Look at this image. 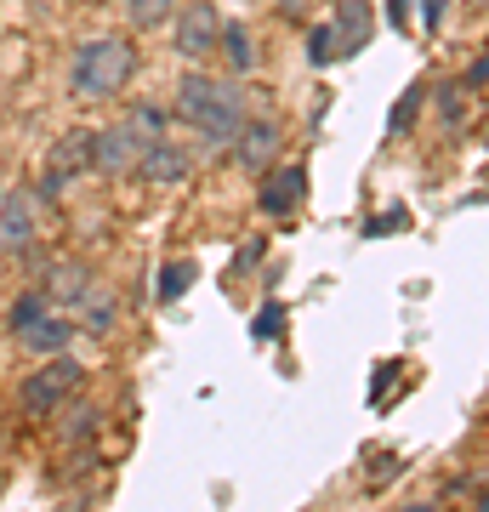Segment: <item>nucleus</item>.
<instances>
[{
	"instance_id": "cd10ccee",
	"label": "nucleus",
	"mask_w": 489,
	"mask_h": 512,
	"mask_svg": "<svg viewBox=\"0 0 489 512\" xmlns=\"http://www.w3.org/2000/svg\"><path fill=\"white\" fill-rule=\"evenodd\" d=\"M302 6H308V0H279V12H285L290 23H302V18H296V12H302Z\"/></svg>"
},
{
	"instance_id": "2f4dec72",
	"label": "nucleus",
	"mask_w": 489,
	"mask_h": 512,
	"mask_svg": "<svg viewBox=\"0 0 489 512\" xmlns=\"http://www.w3.org/2000/svg\"><path fill=\"white\" fill-rule=\"evenodd\" d=\"M0 490H6V473H0Z\"/></svg>"
},
{
	"instance_id": "0eeeda50",
	"label": "nucleus",
	"mask_w": 489,
	"mask_h": 512,
	"mask_svg": "<svg viewBox=\"0 0 489 512\" xmlns=\"http://www.w3.org/2000/svg\"><path fill=\"white\" fill-rule=\"evenodd\" d=\"M137 154H143V143L131 137L126 120H114V126L91 131V171H97V177H109V183L131 177V171H137Z\"/></svg>"
},
{
	"instance_id": "a878e982",
	"label": "nucleus",
	"mask_w": 489,
	"mask_h": 512,
	"mask_svg": "<svg viewBox=\"0 0 489 512\" xmlns=\"http://www.w3.org/2000/svg\"><path fill=\"white\" fill-rule=\"evenodd\" d=\"M444 6H450V0H421V23H427L433 35H438V23H444Z\"/></svg>"
},
{
	"instance_id": "f3484780",
	"label": "nucleus",
	"mask_w": 489,
	"mask_h": 512,
	"mask_svg": "<svg viewBox=\"0 0 489 512\" xmlns=\"http://www.w3.org/2000/svg\"><path fill=\"white\" fill-rule=\"evenodd\" d=\"M46 313H52V296L40 291V285H35V291H23L18 302H12V313H6V336L18 342L23 330L35 325V319H46Z\"/></svg>"
},
{
	"instance_id": "9b49d317",
	"label": "nucleus",
	"mask_w": 489,
	"mask_h": 512,
	"mask_svg": "<svg viewBox=\"0 0 489 512\" xmlns=\"http://www.w3.org/2000/svg\"><path fill=\"white\" fill-rule=\"evenodd\" d=\"M91 285H97V274H91L86 262H74V256H57L52 268H46V279H40V291L52 296V308L69 313V319H74V308L86 302Z\"/></svg>"
},
{
	"instance_id": "4be33fe9",
	"label": "nucleus",
	"mask_w": 489,
	"mask_h": 512,
	"mask_svg": "<svg viewBox=\"0 0 489 512\" xmlns=\"http://www.w3.org/2000/svg\"><path fill=\"white\" fill-rule=\"evenodd\" d=\"M421 97H427V86H410V92H404L399 103H393V114H387V131H410V126H416Z\"/></svg>"
},
{
	"instance_id": "c85d7f7f",
	"label": "nucleus",
	"mask_w": 489,
	"mask_h": 512,
	"mask_svg": "<svg viewBox=\"0 0 489 512\" xmlns=\"http://www.w3.org/2000/svg\"><path fill=\"white\" fill-rule=\"evenodd\" d=\"M478 512H489V490H484V495H478Z\"/></svg>"
},
{
	"instance_id": "9d476101",
	"label": "nucleus",
	"mask_w": 489,
	"mask_h": 512,
	"mask_svg": "<svg viewBox=\"0 0 489 512\" xmlns=\"http://www.w3.org/2000/svg\"><path fill=\"white\" fill-rule=\"evenodd\" d=\"M302 200H308V171H302V165H268V171L256 177V205H262L268 217H290Z\"/></svg>"
},
{
	"instance_id": "39448f33",
	"label": "nucleus",
	"mask_w": 489,
	"mask_h": 512,
	"mask_svg": "<svg viewBox=\"0 0 489 512\" xmlns=\"http://www.w3.org/2000/svg\"><path fill=\"white\" fill-rule=\"evenodd\" d=\"M91 171V131H63L52 143V154H46V177H40V200H57V194H69L74 177H86Z\"/></svg>"
},
{
	"instance_id": "7ed1b4c3",
	"label": "nucleus",
	"mask_w": 489,
	"mask_h": 512,
	"mask_svg": "<svg viewBox=\"0 0 489 512\" xmlns=\"http://www.w3.org/2000/svg\"><path fill=\"white\" fill-rule=\"evenodd\" d=\"M80 382H86V365H80L74 353L40 359V365L29 370V382L18 387V404L29 410V416H52L57 404H69L74 393H80Z\"/></svg>"
},
{
	"instance_id": "dca6fc26",
	"label": "nucleus",
	"mask_w": 489,
	"mask_h": 512,
	"mask_svg": "<svg viewBox=\"0 0 489 512\" xmlns=\"http://www.w3.org/2000/svg\"><path fill=\"white\" fill-rule=\"evenodd\" d=\"M126 126H131V137H137V143H160V137H171L177 114L165 109V103H131Z\"/></svg>"
},
{
	"instance_id": "6ab92c4d",
	"label": "nucleus",
	"mask_w": 489,
	"mask_h": 512,
	"mask_svg": "<svg viewBox=\"0 0 489 512\" xmlns=\"http://www.w3.org/2000/svg\"><path fill=\"white\" fill-rule=\"evenodd\" d=\"M194 279H200V268H194V262H165L160 279H154V296H160V302H182Z\"/></svg>"
},
{
	"instance_id": "aec40b11",
	"label": "nucleus",
	"mask_w": 489,
	"mask_h": 512,
	"mask_svg": "<svg viewBox=\"0 0 489 512\" xmlns=\"http://www.w3.org/2000/svg\"><path fill=\"white\" fill-rule=\"evenodd\" d=\"M308 63H313V69L342 63V46H336V29H330V23H313V29H308Z\"/></svg>"
},
{
	"instance_id": "393cba45",
	"label": "nucleus",
	"mask_w": 489,
	"mask_h": 512,
	"mask_svg": "<svg viewBox=\"0 0 489 512\" xmlns=\"http://www.w3.org/2000/svg\"><path fill=\"white\" fill-rule=\"evenodd\" d=\"M410 18H416L410 0H387V23H393V29H410Z\"/></svg>"
},
{
	"instance_id": "7c9ffc66",
	"label": "nucleus",
	"mask_w": 489,
	"mask_h": 512,
	"mask_svg": "<svg viewBox=\"0 0 489 512\" xmlns=\"http://www.w3.org/2000/svg\"><path fill=\"white\" fill-rule=\"evenodd\" d=\"M472 6H489V0H472Z\"/></svg>"
},
{
	"instance_id": "f8f14e48",
	"label": "nucleus",
	"mask_w": 489,
	"mask_h": 512,
	"mask_svg": "<svg viewBox=\"0 0 489 512\" xmlns=\"http://www.w3.org/2000/svg\"><path fill=\"white\" fill-rule=\"evenodd\" d=\"M80 336V325H74L69 313H46V319H35V325L18 336V348L29 353V359H57V353H69V342Z\"/></svg>"
},
{
	"instance_id": "f257e3e1",
	"label": "nucleus",
	"mask_w": 489,
	"mask_h": 512,
	"mask_svg": "<svg viewBox=\"0 0 489 512\" xmlns=\"http://www.w3.org/2000/svg\"><path fill=\"white\" fill-rule=\"evenodd\" d=\"M171 114H177L182 126L200 137L205 154H228L245 126V92H239L234 80H222V74H205V69H188L177 80V97H171Z\"/></svg>"
},
{
	"instance_id": "a211bd4d",
	"label": "nucleus",
	"mask_w": 489,
	"mask_h": 512,
	"mask_svg": "<svg viewBox=\"0 0 489 512\" xmlns=\"http://www.w3.org/2000/svg\"><path fill=\"white\" fill-rule=\"evenodd\" d=\"M171 18H177V0H126V23L137 29V35H148V29H165Z\"/></svg>"
},
{
	"instance_id": "1a4fd4ad",
	"label": "nucleus",
	"mask_w": 489,
	"mask_h": 512,
	"mask_svg": "<svg viewBox=\"0 0 489 512\" xmlns=\"http://www.w3.org/2000/svg\"><path fill=\"white\" fill-rule=\"evenodd\" d=\"M131 177H143L148 188H177L194 177V154L182 143H171V137H160V143H143V154H137V171Z\"/></svg>"
},
{
	"instance_id": "4468645a",
	"label": "nucleus",
	"mask_w": 489,
	"mask_h": 512,
	"mask_svg": "<svg viewBox=\"0 0 489 512\" xmlns=\"http://www.w3.org/2000/svg\"><path fill=\"white\" fill-rule=\"evenodd\" d=\"M330 29H336L342 63H347V57H359L364 46H370V6H364V0H342V12L330 18Z\"/></svg>"
},
{
	"instance_id": "c756f323",
	"label": "nucleus",
	"mask_w": 489,
	"mask_h": 512,
	"mask_svg": "<svg viewBox=\"0 0 489 512\" xmlns=\"http://www.w3.org/2000/svg\"><path fill=\"white\" fill-rule=\"evenodd\" d=\"M410 512H433V507H410Z\"/></svg>"
},
{
	"instance_id": "412c9836",
	"label": "nucleus",
	"mask_w": 489,
	"mask_h": 512,
	"mask_svg": "<svg viewBox=\"0 0 489 512\" xmlns=\"http://www.w3.org/2000/svg\"><path fill=\"white\" fill-rule=\"evenodd\" d=\"M438 120H444V126H461V120H467V86H461V80H450V86H438Z\"/></svg>"
},
{
	"instance_id": "f03ea898",
	"label": "nucleus",
	"mask_w": 489,
	"mask_h": 512,
	"mask_svg": "<svg viewBox=\"0 0 489 512\" xmlns=\"http://www.w3.org/2000/svg\"><path fill=\"white\" fill-rule=\"evenodd\" d=\"M137 74V46L126 35H97V40H80L69 57V92L86 97V103H109L131 86Z\"/></svg>"
},
{
	"instance_id": "20e7f679",
	"label": "nucleus",
	"mask_w": 489,
	"mask_h": 512,
	"mask_svg": "<svg viewBox=\"0 0 489 512\" xmlns=\"http://www.w3.org/2000/svg\"><path fill=\"white\" fill-rule=\"evenodd\" d=\"M217 40H222V12L211 0L177 6V18H171V46H177L188 63H211V57H217Z\"/></svg>"
},
{
	"instance_id": "2eb2a0df",
	"label": "nucleus",
	"mask_w": 489,
	"mask_h": 512,
	"mask_svg": "<svg viewBox=\"0 0 489 512\" xmlns=\"http://www.w3.org/2000/svg\"><path fill=\"white\" fill-rule=\"evenodd\" d=\"M217 57L228 63V74H251V69H256V40H251V23H245V18H222Z\"/></svg>"
},
{
	"instance_id": "5701e85b",
	"label": "nucleus",
	"mask_w": 489,
	"mask_h": 512,
	"mask_svg": "<svg viewBox=\"0 0 489 512\" xmlns=\"http://www.w3.org/2000/svg\"><path fill=\"white\" fill-rule=\"evenodd\" d=\"M279 330H285V308H279V302H268V308L251 319V336H256V342H279Z\"/></svg>"
},
{
	"instance_id": "bb28decb",
	"label": "nucleus",
	"mask_w": 489,
	"mask_h": 512,
	"mask_svg": "<svg viewBox=\"0 0 489 512\" xmlns=\"http://www.w3.org/2000/svg\"><path fill=\"white\" fill-rule=\"evenodd\" d=\"M404 222H410L404 211H387V217H376V222H370V234H387V228H404Z\"/></svg>"
},
{
	"instance_id": "b1692460",
	"label": "nucleus",
	"mask_w": 489,
	"mask_h": 512,
	"mask_svg": "<svg viewBox=\"0 0 489 512\" xmlns=\"http://www.w3.org/2000/svg\"><path fill=\"white\" fill-rule=\"evenodd\" d=\"M461 86H467V92H484V86H489V52H478V57L467 63V74H461Z\"/></svg>"
},
{
	"instance_id": "6e6552de",
	"label": "nucleus",
	"mask_w": 489,
	"mask_h": 512,
	"mask_svg": "<svg viewBox=\"0 0 489 512\" xmlns=\"http://www.w3.org/2000/svg\"><path fill=\"white\" fill-rule=\"evenodd\" d=\"M40 188H12L6 200H0V251H29L40 234Z\"/></svg>"
},
{
	"instance_id": "ddd939ff",
	"label": "nucleus",
	"mask_w": 489,
	"mask_h": 512,
	"mask_svg": "<svg viewBox=\"0 0 489 512\" xmlns=\"http://www.w3.org/2000/svg\"><path fill=\"white\" fill-rule=\"evenodd\" d=\"M74 325H80V336H114L120 330V291H109V285H91L86 302L74 308Z\"/></svg>"
},
{
	"instance_id": "423d86ee",
	"label": "nucleus",
	"mask_w": 489,
	"mask_h": 512,
	"mask_svg": "<svg viewBox=\"0 0 489 512\" xmlns=\"http://www.w3.org/2000/svg\"><path fill=\"white\" fill-rule=\"evenodd\" d=\"M279 148H285V131H279V120H268V114H245V126H239L234 137V154L239 171H251V177H262L268 165H279Z\"/></svg>"
}]
</instances>
